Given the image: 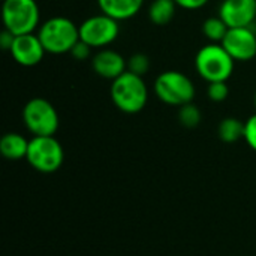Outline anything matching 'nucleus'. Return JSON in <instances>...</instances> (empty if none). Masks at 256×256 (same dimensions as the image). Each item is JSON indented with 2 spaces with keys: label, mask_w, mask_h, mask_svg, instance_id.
<instances>
[{
  "label": "nucleus",
  "mask_w": 256,
  "mask_h": 256,
  "mask_svg": "<svg viewBox=\"0 0 256 256\" xmlns=\"http://www.w3.org/2000/svg\"><path fill=\"white\" fill-rule=\"evenodd\" d=\"M220 44L236 62H249L256 56V34L250 27L230 28Z\"/></svg>",
  "instance_id": "1a4fd4ad"
},
{
  "label": "nucleus",
  "mask_w": 256,
  "mask_h": 256,
  "mask_svg": "<svg viewBox=\"0 0 256 256\" xmlns=\"http://www.w3.org/2000/svg\"><path fill=\"white\" fill-rule=\"evenodd\" d=\"M219 16L230 28L250 27L256 20V0H224L219 6Z\"/></svg>",
  "instance_id": "9b49d317"
},
{
  "label": "nucleus",
  "mask_w": 256,
  "mask_h": 256,
  "mask_svg": "<svg viewBox=\"0 0 256 256\" xmlns=\"http://www.w3.org/2000/svg\"><path fill=\"white\" fill-rule=\"evenodd\" d=\"M28 140H26L21 134L9 132L4 134L0 140V152L9 160L26 159L28 150Z\"/></svg>",
  "instance_id": "4468645a"
},
{
  "label": "nucleus",
  "mask_w": 256,
  "mask_h": 256,
  "mask_svg": "<svg viewBox=\"0 0 256 256\" xmlns=\"http://www.w3.org/2000/svg\"><path fill=\"white\" fill-rule=\"evenodd\" d=\"M36 34L46 52L66 54L80 40V27L66 16H52L39 26Z\"/></svg>",
  "instance_id": "f03ea898"
},
{
  "label": "nucleus",
  "mask_w": 256,
  "mask_h": 256,
  "mask_svg": "<svg viewBox=\"0 0 256 256\" xmlns=\"http://www.w3.org/2000/svg\"><path fill=\"white\" fill-rule=\"evenodd\" d=\"M142 3L144 0H98L100 12L117 21L134 18L141 10Z\"/></svg>",
  "instance_id": "ddd939ff"
},
{
  "label": "nucleus",
  "mask_w": 256,
  "mask_h": 256,
  "mask_svg": "<svg viewBox=\"0 0 256 256\" xmlns=\"http://www.w3.org/2000/svg\"><path fill=\"white\" fill-rule=\"evenodd\" d=\"M255 106H256V93H255Z\"/></svg>",
  "instance_id": "393cba45"
},
{
  "label": "nucleus",
  "mask_w": 256,
  "mask_h": 256,
  "mask_svg": "<svg viewBox=\"0 0 256 256\" xmlns=\"http://www.w3.org/2000/svg\"><path fill=\"white\" fill-rule=\"evenodd\" d=\"M177 3V6L188 9V10H196L204 8L210 0H174Z\"/></svg>",
  "instance_id": "5701e85b"
},
{
  "label": "nucleus",
  "mask_w": 256,
  "mask_h": 256,
  "mask_svg": "<svg viewBox=\"0 0 256 256\" xmlns=\"http://www.w3.org/2000/svg\"><path fill=\"white\" fill-rule=\"evenodd\" d=\"M78 27L80 39L92 48H105L120 34V21L102 12L86 18Z\"/></svg>",
  "instance_id": "6e6552de"
},
{
  "label": "nucleus",
  "mask_w": 256,
  "mask_h": 256,
  "mask_svg": "<svg viewBox=\"0 0 256 256\" xmlns=\"http://www.w3.org/2000/svg\"><path fill=\"white\" fill-rule=\"evenodd\" d=\"M244 141L254 152H256V114L250 116L244 122Z\"/></svg>",
  "instance_id": "412c9836"
},
{
  "label": "nucleus",
  "mask_w": 256,
  "mask_h": 256,
  "mask_svg": "<svg viewBox=\"0 0 256 256\" xmlns=\"http://www.w3.org/2000/svg\"><path fill=\"white\" fill-rule=\"evenodd\" d=\"M28 165L39 172H56L64 160V152L56 136H33L26 156Z\"/></svg>",
  "instance_id": "0eeeda50"
},
{
  "label": "nucleus",
  "mask_w": 256,
  "mask_h": 256,
  "mask_svg": "<svg viewBox=\"0 0 256 256\" xmlns=\"http://www.w3.org/2000/svg\"><path fill=\"white\" fill-rule=\"evenodd\" d=\"M14 40H15V34L12 32L3 28V32L0 33V46L4 51H9L10 46H12V44H14Z\"/></svg>",
  "instance_id": "b1692460"
},
{
  "label": "nucleus",
  "mask_w": 256,
  "mask_h": 256,
  "mask_svg": "<svg viewBox=\"0 0 256 256\" xmlns=\"http://www.w3.org/2000/svg\"><path fill=\"white\" fill-rule=\"evenodd\" d=\"M110 93L112 104L126 114L141 112L148 102V88L142 76L129 70L112 81Z\"/></svg>",
  "instance_id": "f257e3e1"
},
{
  "label": "nucleus",
  "mask_w": 256,
  "mask_h": 256,
  "mask_svg": "<svg viewBox=\"0 0 256 256\" xmlns=\"http://www.w3.org/2000/svg\"><path fill=\"white\" fill-rule=\"evenodd\" d=\"M75 60H78V62H82V60H87L88 57H90V54H92V46H88L86 42H82L81 39L74 45V48L70 50V52H69Z\"/></svg>",
  "instance_id": "4be33fe9"
},
{
  "label": "nucleus",
  "mask_w": 256,
  "mask_h": 256,
  "mask_svg": "<svg viewBox=\"0 0 256 256\" xmlns=\"http://www.w3.org/2000/svg\"><path fill=\"white\" fill-rule=\"evenodd\" d=\"M228 30H230V27L219 15L210 16L202 22V33L213 44H220L224 40V38L226 36Z\"/></svg>",
  "instance_id": "f3484780"
},
{
  "label": "nucleus",
  "mask_w": 256,
  "mask_h": 256,
  "mask_svg": "<svg viewBox=\"0 0 256 256\" xmlns=\"http://www.w3.org/2000/svg\"><path fill=\"white\" fill-rule=\"evenodd\" d=\"M148 69H150V60L146 54L136 52L128 58V70L129 72L140 75V76H144L148 72Z\"/></svg>",
  "instance_id": "6ab92c4d"
},
{
  "label": "nucleus",
  "mask_w": 256,
  "mask_h": 256,
  "mask_svg": "<svg viewBox=\"0 0 256 256\" xmlns=\"http://www.w3.org/2000/svg\"><path fill=\"white\" fill-rule=\"evenodd\" d=\"M154 93L164 104L180 108L194 100L195 86L183 72L165 70L154 81Z\"/></svg>",
  "instance_id": "423d86ee"
},
{
  "label": "nucleus",
  "mask_w": 256,
  "mask_h": 256,
  "mask_svg": "<svg viewBox=\"0 0 256 256\" xmlns=\"http://www.w3.org/2000/svg\"><path fill=\"white\" fill-rule=\"evenodd\" d=\"M22 123L33 136H54L58 130L60 118L50 100L33 98L22 108Z\"/></svg>",
  "instance_id": "39448f33"
},
{
  "label": "nucleus",
  "mask_w": 256,
  "mask_h": 256,
  "mask_svg": "<svg viewBox=\"0 0 256 256\" xmlns=\"http://www.w3.org/2000/svg\"><path fill=\"white\" fill-rule=\"evenodd\" d=\"M236 60L228 54L222 44H207L196 52L195 69L207 82L228 81L234 72Z\"/></svg>",
  "instance_id": "7ed1b4c3"
},
{
  "label": "nucleus",
  "mask_w": 256,
  "mask_h": 256,
  "mask_svg": "<svg viewBox=\"0 0 256 256\" xmlns=\"http://www.w3.org/2000/svg\"><path fill=\"white\" fill-rule=\"evenodd\" d=\"M9 52L18 64L24 68H32L42 62L46 51L36 33H27L15 36Z\"/></svg>",
  "instance_id": "9d476101"
},
{
  "label": "nucleus",
  "mask_w": 256,
  "mask_h": 256,
  "mask_svg": "<svg viewBox=\"0 0 256 256\" xmlns=\"http://www.w3.org/2000/svg\"><path fill=\"white\" fill-rule=\"evenodd\" d=\"M92 68L96 75L114 81L128 70V60L114 50L102 48L92 57Z\"/></svg>",
  "instance_id": "f8f14e48"
},
{
  "label": "nucleus",
  "mask_w": 256,
  "mask_h": 256,
  "mask_svg": "<svg viewBox=\"0 0 256 256\" xmlns=\"http://www.w3.org/2000/svg\"><path fill=\"white\" fill-rule=\"evenodd\" d=\"M2 20L4 28L15 36L34 33L40 26L39 6L36 0H4L2 4Z\"/></svg>",
  "instance_id": "20e7f679"
},
{
  "label": "nucleus",
  "mask_w": 256,
  "mask_h": 256,
  "mask_svg": "<svg viewBox=\"0 0 256 256\" xmlns=\"http://www.w3.org/2000/svg\"><path fill=\"white\" fill-rule=\"evenodd\" d=\"M201 118H202L201 110L192 102L178 108V122L188 129L196 128L201 123Z\"/></svg>",
  "instance_id": "a211bd4d"
},
{
  "label": "nucleus",
  "mask_w": 256,
  "mask_h": 256,
  "mask_svg": "<svg viewBox=\"0 0 256 256\" xmlns=\"http://www.w3.org/2000/svg\"><path fill=\"white\" fill-rule=\"evenodd\" d=\"M207 96L213 102H224L230 96V87L226 81H216V82H208L207 88Z\"/></svg>",
  "instance_id": "aec40b11"
},
{
  "label": "nucleus",
  "mask_w": 256,
  "mask_h": 256,
  "mask_svg": "<svg viewBox=\"0 0 256 256\" xmlns=\"http://www.w3.org/2000/svg\"><path fill=\"white\" fill-rule=\"evenodd\" d=\"M218 134L224 142L234 144L242 138L244 140V123L236 117H226L219 123Z\"/></svg>",
  "instance_id": "dca6fc26"
},
{
  "label": "nucleus",
  "mask_w": 256,
  "mask_h": 256,
  "mask_svg": "<svg viewBox=\"0 0 256 256\" xmlns=\"http://www.w3.org/2000/svg\"><path fill=\"white\" fill-rule=\"evenodd\" d=\"M177 8L174 0H153L148 6V18L156 26H166L172 21Z\"/></svg>",
  "instance_id": "2eb2a0df"
}]
</instances>
